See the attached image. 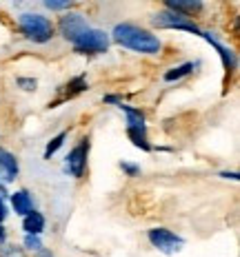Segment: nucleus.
Listing matches in <instances>:
<instances>
[{
	"instance_id": "1",
	"label": "nucleus",
	"mask_w": 240,
	"mask_h": 257,
	"mask_svg": "<svg viewBox=\"0 0 240 257\" xmlns=\"http://www.w3.org/2000/svg\"><path fill=\"white\" fill-rule=\"evenodd\" d=\"M109 38L122 49L142 53V56H158L163 51V40L151 29L136 23H118L111 29Z\"/></svg>"
},
{
	"instance_id": "2",
	"label": "nucleus",
	"mask_w": 240,
	"mask_h": 257,
	"mask_svg": "<svg viewBox=\"0 0 240 257\" xmlns=\"http://www.w3.org/2000/svg\"><path fill=\"white\" fill-rule=\"evenodd\" d=\"M16 29L25 36V40L34 42V45H47L56 36V23L51 18H47L45 14L27 12L20 14L16 20Z\"/></svg>"
},
{
	"instance_id": "3",
	"label": "nucleus",
	"mask_w": 240,
	"mask_h": 257,
	"mask_svg": "<svg viewBox=\"0 0 240 257\" xmlns=\"http://www.w3.org/2000/svg\"><path fill=\"white\" fill-rule=\"evenodd\" d=\"M109 47H111L109 34L103 29H96V27H89L71 45V49H73V53H78V56H100V53L109 51Z\"/></svg>"
},
{
	"instance_id": "4",
	"label": "nucleus",
	"mask_w": 240,
	"mask_h": 257,
	"mask_svg": "<svg viewBox=\"0 0 240 257\" xmlns=\"http://www.w3.org/2000/svg\"><path fill=\"white\" fill-rule=\"evenodd\" d=\"M89 151H92V138L85 136L80 138L78 144L67 153L65 158V173L73 180H83L87 173V164H89Z\"/></svg>"
},
{
	"instance_id": "5",
	"label": "nucleus",
	"mask_w": 240,
	"mask_h": 257,
	"mask_svg": "<svg viewBox=\"0 0 240 257\" xmlns=\"http://www.w3.org/2000/svg\"><path fill=\"white\" fill-rule=\"evenodd\" d=\"M151 27L153 29H176V31H187V34H194V36H202V29L196 25V20L174 14L165 7L151 16Z\"/></svg>"
},
{
	"instance_id": "6",
	"label": "nucleus",
	"mask_w": 240,
	"mask_h": 257,
	"mask_svg": "<svg viewBox=\"0 0 240 257\" xmlns=\"http://www.w3.org/2000/svg\"><path fill=\"white\" fill-rule=\"evenodd\" d=\"M147 242L163 255H176L185 246V239L167 226H153L147 231Z\"/></svg>"
},
{
	"instance_id": "7",
	"label": "nucleus",
	"mask_w": 240,
	"mask_h": 257,
	"mask_svg": "<svg viewBox=\"0 0 240 257\" xmlns=\"http://www.w3.org/2000/svg\"><path fill=\"white\" fill-rule=\"evenodd\" d=\"M89 29L87 23V16L80 14V12H65L58 16V23H56V34H60L62 40H67L69 45H73L85 31Z\"/></svg>"
},
{
	"instance_id": "8",
	"label": "nucleus",
	"mask_w": 240,
	"mask_h": 257,
	"mask_svg": "<svg viewBox=\"0 0 240 257\" xmlns=\"http://www.w3.org/2000/svg\"><path fill=\"white\" fill-rule=\"evenodd\" d=\"M200 38H205V40L213 47V49L218 51V56H220V62H222V69H225V73H227V78L233 76V73L238 71V56H236V51H233L231 47L222 45V42L218 40V36L211 34V31H205V29H202V36H200Z\"/></svg>"
},
{
	"instance_id": "9",
	"label": "nucleus",
	"mask_w": 240,
	"mask_h": 257,
	"mask_svg": "<svg viewBox=\"0 0 240 257\" xmlns=\"http://www.w3.org/2000/svg\"><path fill=\"white\" fill-rule=\"evenodd\" d=\"M20 175V162L18 155L14 151H9L7 147H0V184L9 186L18 180Z\"/></svg>"
},
{
	"instance_id": "10",
	"label": "nucleus",
	"mask_w": 240,
	"mask_h": 257,
	"mask_svg": "<svg viewBox=\"0 0 240 257\" xmlns=\"http://www.w3.org/2000/svg\"><path fill=\"white\" fill-rule=\"evenodd\" d=\"M87 89H89V82H87V76H85V73H83V76L71 78L65 87H60V95H58L53 102H49V109H56L58 104L67 102V100L76 98V95H80V93H85Z\"/></svg>"
},
{
	"instance_id": "11",
	"label": "nucleus",
	"mask_w": 240,
	"mask_h": 257,
	"mask_svg": "<svg viewBox=\"0 0 240 257\" xmlns=\"http://www.w3.org/2000/svg\"><path fill=\"white\" fill-rule=\"evenodd\" d=\"M163 7L174 14L185 16V18H191V20L198 18L205 12V3H200V0H165Z\"/></svg>"
},
{
	"instance_id": "12",
	"label": "nucleus",
	"mask_w": 240,
	"mask_h": 257,
	"mask_svg": "<svg viewBox=\"0 0 240 257\" xmlns=\"http://www.w3.org/2000/svg\"><path fill=\"white\" fill-rule=\"evenodd\" d=\"M7 200L12 202V208H14V213L18 217H25V215H29L31 211H36V200H34V195H31L27 189L12 191Z\"/></svg>"
},
{
	"instance_id": "13",
	"label": "nucleus",
	"mask_w": 240,
	"mask_h": 257,
	"mask_svg": "<svg viewBox=\"0 0 240 257\" xmlns=\"http://www.w3.org/2000/svg\"><path fill=\"white\" fill-rule=\"evenodd\" d=\"M45 228H47V217H45V213H40L38 208L36 211H31L29 215H25L23 217V231L25 235H40L45 233Z\"/></svg>"
},
{
	"instance_id": "14",
	"label": "nucleus",
	"mask_w": 240,
	"mask_h": 257,
	"mask_svg": "<svg viewBox=\"0 0 240 257\" xmlns=\"http://www.w3.org/2000/svg\"><path fill=\"white\" fill-rule=\"evenodd\" d=\"M127 138H129V142L133 144L136 149H140V151H153V144L149 142V133H147V126H127Z\"/></svg>"
},
{
	"instance_id": "15",
	"label": "nucleus",
	"mask_w": 240,
	"mask_h": 257,
	"mask_svg": "<svg viewBox=\"0 0 240 257\" xmlns=\"http://www.w3.org/2000/svg\"><path fill=\"white\" fill-rule=\"evenodd\" d=\"M118 109L125 113V120H127V126H147V115L142 109L138 106H131L127 102H120Z\"/></svg>"
},
{
	"instance_id": "16",
	"label": "nucleus",
	"mask_w": 240,
	"mask_h": 257,
	"mask_svg": "<svg viewBox=\"0 0 240 257\" xmlns=\"http://www.w3.org/2000/svg\"><path fill=\"white\" fill-rule=\"evenodd\" d=\"M196 67H198V62H183V64H178V67L167 69V71L163 73V80L165 82H178V80L191 76V73L196 71Z\"/></svg>"
},
{
	"instance_id": "17",
	"label": "nucleus",
	"mask_w": 240,
	"mask_h": 257,
	"mask_svg": "<svg viewBox=\"0 0 240 257\" xmlns=\"http://www.w3.org/2000/svg\"><path fill=\"white\" fill-rule=\"evenodd\" d=\"M67 138H69V131H60V133H56V136H53L51 140L47 142V147H45V160H51L53 155L60 151L62 144L67 142Z\"/></svg>"
},
{
	"instance_id": "18",
	"label": "nucleus",
	"mask_w": 240,
	"mask_h": 257,
	"mask_svg": "<svg viewBox=\"0 0 240 257\" xmlns=\"http://www.w3.org/2000/svg\"><path fill=\"white\" fill-rule=\"evenodd\" d=\"M23 248L27 250V253H38L40 248H45V244H42V237H38V235H25L23 237Z\"/></svg>"
},
{
	"instance_id": "19",
	"label": "nucleus",
	"mask_w": 240,
	"mask_h": 257,
	"mask_svg": "<svg viewBox=\"0 0 240 257\" xmlns=\"http://www.w3.org/2000/svg\"><path fill=\"white\" fill-rule=\"evenodd\" d=\"M0 257H27V250L20 244H5L0 248Z\"/></svg>"
},
{
	"instance_id": "20",
	"label": "nucleus",
	"mask_w": 240,
	"mask_h": 257,
	"mask_svg": "<svg viewBox=\"0 0 240 257\" xmlns=\"http://www.w3.org/2000/svg\"><path fill=\"white\" fill-rule=\"evenodd\" d=\"M16 84H18V89H23L25 93H34V91H38V80H36V78L18 76V78H16Z\"/></svg>"
},
{
	"instance_id": "21",
	"label": "nucleus",
	"mask_w": 240,
	"mask_h": 257,
	"mask_svg": "<svg viewBox=\"0 0 240 257\" xmlns=\"http://www.w3.org/2000/svg\"><path fill=\"white\" fill-rule=\"evenodd\" d=\"M45 7L49 9V12H71L76 5L71 3V0H65V3H58V0H45Z\"/></svg>"
},
{
	"instance_id": "22",
	"label": "nucleus",
	"mask_w": 240,
	"mask_h": 257,
	"mask_svg": "<svg viewBox=\"0 0 240 257\" xmlns=\"http://www.w3.org/2000/svg\"><path fill=\"white\" fill-rule=\"evenodd\" d=\"M120 171L127 175V178H138V175H140V167L133 162H125V160L120 162Z\"/></svg>"
},
{
	"instance_id": "23",
	"label": "nucleus",
	"mask_w": 240,
	"mask_h": 257,
	"mask_svg": "<svg viewBox=\"0 0 240 257\" xmlns=\"http://www.w3.org/2000/svg\"><path fill=\"white\" fill-rule=\"evenodd\" d=\"M103 102H105V104L118 106V104L122 102V95H118V93H107V95H103Z\"/></svg>"
},
{
	"instance_id": "24",
	"label": "nucleus",
	"mask_w": 240,
	"mask_h": 257,
	"mask_svg": "<svg viewBox=\"0 0 240 257\" xmlns=\"http://www.w3.org/2000/svg\"><path fill=\"white\" fill-rule=\"evenodd\" d=\"M220 175L222 180H231V182H238L240 180V175H238V171H220Z\"/></svg>"
},
{
	"instance_id": "25",
	"label": "nucleus",
	"mask_w": 240,
	"mask_h": 257,
	"mask_svg": "<svg viewBox=\"0 0 240 257\" xmlns=\"http://www.w3.org/2000/svg\"><path fill=\"white\" fill-rule=\"evenodd\" d=\"M9 217V206L7 200H0V224H5V219Z\"/></svg>"
},
{
	"instance_id": "26",
	"label": "nucleus",
	"mask_w": 240,
	"mask_h": 257,
	"mask_svg": "<svg viewBox=\"0 0 240 257\" xmlns=\"http://www.w3.org/2000/svg\"><path fill=\"white\" fill-rule=\"evenodd\" d=\"M7 237H9L7 228H5V224H0V248H3V246L7 244Z\"/></svg>"
},
{
	"instance_id": "27",
	"label": "nucleus",
	"mask_w": 240,
	"mask_h": 257,
	"mask_svg": "<svg viewBox=\"0 0 240 257\" xmlns=\"http://www.w3.org/2000/svg\"><path fill=\"white\" fill-rule=\"evenodd\" d=\"M34 257H56L51 253V248H40L38 253H34Z\"/></svg>"
}]
</instances>
